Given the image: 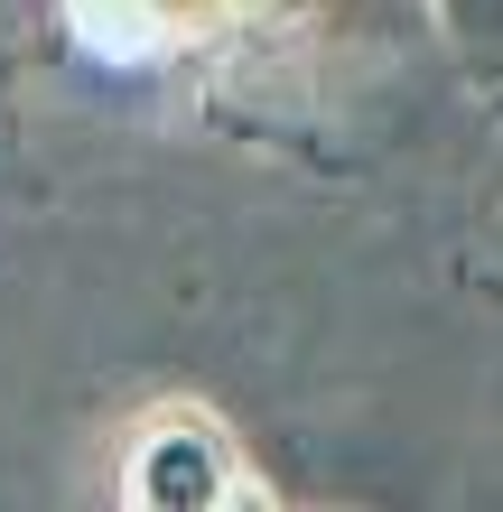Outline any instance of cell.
Wrapping results in <instances>:
<instances>
[{
    "mask_svg": "<svg viewBox=\"0 0 503 512\" xmlns=\"http://www.w3.org/2000/svg\"><path fill=\"white\" fill-rule=\"evenodd\" d=\"M243 475H252L243 447H233L224 419L196 410V401L150 410V419L131 429V447H122V503H140V512H224V503H261Z\"/></svg>",
    "mask_w": 503,
    "mask_h": 512,
    "instance_id": "6da1fadb",
    "label": "cell"
},
{
    "mask_svg": "<svg viewBox=\"0 0 503 512\" xmlns=\"http://www.w3.org/2000/svg\"><path fill=\"white\" fill-rule=\"evenodd\" d=\"M429 19L448 28L457 66L485 84V94H503V0H429Z\"/></svg>",
    "mask_w": 503,
    "mask_h": 512,
    "instance_id": "7a4b0ae2",
    "label": "cell"
},
{
    "mask_svg": "<svg viewBox=\"0 0 503 512\" xmlns=\"http://www.w3.org/2000/svg\"><path fill=\"white\" fill-rule=\"evenodd\" d=\"M84 28H112V38H177V28H196L205 10H224V0H75Z\"/></svg>",
    "mask_w": 503,
    "mask_h": 512,
    "instance_id": "3957f363",
    "label": "cell"
},
{
    "mask_svg": "<svg viewBox=\"0 0 503 512\" xmlns=\"http://www.w3.org/2000/svg\"><path fill=\"white\" fill-rule=\"evenodd\" d=\"M224 10H243V19H271V28H308V19L345 10V0H224Z\"/></svg>",
    "mask_w": 503,
    "mask_h": 512,
    "instance_id": "277c9868",
    "label": "cell"
},
{
    "mask_svg": "<svg viewBox=\"0 0 503 512\" xmlns=\"http://www.w3.org/2000/svg\"><path fill=\"white\" fill-rule=\"evenodd\" d=\"M494 177H503V131H494Z\"/></svg>",
    "mask_w": 503,
    "mask_h": 512,
    "instance_id": "5b68a950",
    "label": "cell"
}]
</instances>
